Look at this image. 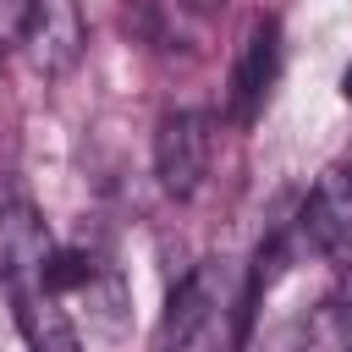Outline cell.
<instances>
[{"label": "cell", "instance_id": "cell-9", "mask_svg": "<svg viewBox=\"0 0 352 352\" xmlns=\"http://www.w3.org/2000/svg\"><path fill=\"white\" fill-rule=\"evenodd\" d=\"M302 352H352V302H324L308 319V346Z\"/></svg>", "mask_w": 352, "mask_h": 352}, {"label": "cell", "instance_id": "cell-2", "mask_svg": "<svg viewBox=\"0 0 352 352\" xmlns=\"http://www.w3.org/2000/svg\"><path fill=\"white\" fill-rule=\"evenodd\" d=\"M209 154H214V132L204 110H165L154 126V182L165 198L187 204L198 198L204 176H209Z\"/></svg>", "mask_w": 352, "mask_h": 352}, {"label": "cell", "instance_id": "cell-6", "mask_svg": "<svg viewBox=\"0 0 352 352\" xmlns=\"http://www.w3.org/2000/svg\"><path fill=\"white\" fill-rule=\"evenodd\" d=\"M50 258V231L38 220V209L28 198H11L0 209V280L11 292L22 286H38V270Z\"/></svg>", "mask_w": 352, "mask_h": 352}, {"label": "cell", "instance_id": "cell-8", "mask_svg": "<svg viewBox=\"0 0 352 352\" xmlns=\"http://www.w3.org/2000/svg\"><path fill=\"white\" fill-rule=\"evenodd\" d=\"M38 286H44L50 297H66V292H77V286H94V258H88L82 248H50V258H44V270H38Z\"/></svg>", "mask_w": 352, "mask_h": 352}, {"label": "cell", "instance_id": "cell-1", "mask_svg": "<svg viewBox=\"0 0 352 352\" xmlns=\"http://www.w3.org/2000/svg\"><path fill=\"white\" fill-rule=\"evenodd\" d=\"M226 270L220 258H204L192 264L170 297H165V314H160V330H154V352H220L226 341Z\"/></svg>", "mask_w": 352, "mask_h": 352}, {"label": "cell", "instance_id": "cell-4", "mask_svg": "<svg viewBox=\"0 0 352 352\" xmlns=\"http://www.w3.org/2000/svg\"><path fill=\"white\" fill-rule=\"evenodd\" d=\"M16 44L28 50L33 72L44 77H66L82 50H88V22H82V0H33L28 22L16 33Z\"/></svg>", "mask_w": 352, "mask_h": 352}, {"label": "cell", "instance_id": "cell-11", "mask_svg": "<svg viewBox=\"0 0 352 352\" xmlns=\"http://www.w3.org/2000/svg\"><path fill=\"white\" fill-rule=\"evenodd\" d=\"M182 6H192V11H214L220 0H182Z\"/></svg>", "mask_w": 352, "mask_h": 352}, {"label": "cell", "instance_id": "cell-3", "mask_svg": "<svg viewBox=\"0 0 352 352\" xmlns=\"http://www.w3.org/2000/svg\"><path fill=\"white\" fill-rule=\"evenodd\" d=\"M297 236H302L314 253L336 258V264L352 258V160H336V165L319 170V182H314L308 198H302Z\"/></svg>", "mask_w": 352, "mask_h": 352}, {"label": "cell", "instance_id": "cell-5", "mask_svg": "<svg viewBox=\"0 0 352 352\" xmlns=\"http://www.w3.org/2000/svg\"><path fill=\"white\" fill-rule=\"evenodd\" d=\"M275 77H280V22H275V16H264V22L248 33V44H242V55H236V66H231L226 116H231L236 126H248V121L264 110V99H270V88H275Z\"/></svg>", "mask_w": 352, "mask_h": 352}, {"label": "cell", "instance_id": "cell-10", "mask_svg": "<svg viewBox=\"0 0 352 352\" xmlns=\"http://www.w3.org/2000/svg\"><path fill=\"white\" fill-rule=\"evenodd\" d=\"M341 99H346V104H352V66H346V72H341Z\"/></svg>", "mask_w": 352, "mask_h": 352}, {"label": "cell", "instance_id": "cell-7", "mask_svg": "<svg viewBox=\"0 0 352 352\" xmlns=\"http://www.w3.org/2000/svg\"><path fill=\"white\" fill-rule=\"evenodd\" d=\"M11 308H16V324H22V336H28V352H82L72 319L55 308V297H50L44 286L11 292Z\"/></svg>", "mask_w": 352, "mask_h": 352}]
</instances>
